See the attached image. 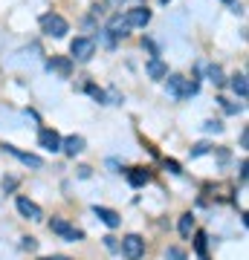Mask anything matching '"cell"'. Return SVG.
I'll list each match as a JSON object with an SVG mask.
<instances>
[{"instance_id":"obj_32","label":"cell","mask_w":249,"mask_h":260,"mask_svg":"<svg viewBox=\"0 0 249 260\" xmlns=\"http://www.w3.org/2000/svg\"><path fill=\"white\" fill-rule=\"evenodd\" d=\"M223 3H232V0H223Z\"/></svg>"},{"instance_id":"obj_12","label":"cell","mask_w":249,"mask_h":260,"mask_svg":"<svg viewBox=\"0 0 249 260\" xmlns=\"http://www.w3.org/2000/svg\"><path fill=\"white\" fill-rule=\"evenodd\" d=\"M125 20H128V26H145L148 20H151V9H145V6H136V9H128V15H125Z\"/></svg>"},{"instance_id":"obj_9","label":"cell","mask_w":249,"mask_h":260,"mask_svg":"<svg viewBox=\"0 0 249 260\" xmlns=\"http://www.w3.org/2000/svg\"><path fill=\"white\" fill-rule=\"evenodd\" d=\"M46 67H49V73H58L61 78H70V73H73V61L70 58H61V55H52Z\"/></svg>"},{"instance_id":"obj_8","label":"cell","mask_w":249,"mask_h":260,"mask_svg":"<svg viewBox=\"0 0 249 260\" xmlns=\"http://www.w3.org/2000/svg\"><path fill=\"white\" fill-rule=\"evenodd\" d=\"M18 211H20V217H26V220H41L44 217V211H41V205H35L32 200H26V197H18Z\"/></svg>"},{"instance_id":"obj_15","label":"cell","mask_w":249,"mask_h":260,"mask_svg":"<svg viewBox=\"0 0 249 260\" xmlns=\"http://www.w3.org/2000/svg\"><path fill=\"white\" fill-rule=\"evenodd\" d=\"M145 70H148V75H151V78H157V81H159V78H165V75H168V67L162 64V61H159L157 55H154V58H151V61H148V67H145Z\"/></svg>"},{"instance_id":"obj_26","label":"cell","mask_w":249,"mask_h":260,"mask_svg":"<svg viewBox=\"0 0 249 260\" xmlns=\"http://www.w3.org/2000/svg\"><path fill=\"white\" fill-rule=\"evenodd\" d=\"M203 127L209 130V133H220V130H223V124H220V121H206Z\"/></svg>"},{"instance_id":"obj_28","label":"cell","mask_w":249,"mask_h":260,"mask_svg":"<svg viewBox=\"0 0 249 260\" xmlns=\"http://www.w3.org/2000/svg\"><path fill=\"white\" fill-rule=\"evenodd\" d=\"M78 177H81V179H87V177H90V168H87V165H81V168H78Z\"/></svg>"},{"instance_id":"obj_3","label":"cell","mask_w":249,"mask_h":260,"mask_svg":"<svg viewBox=\"0 0 249 260\" xmlns=\"http://www.w3.org/2000/svg\"><path fill=\"white\" fill-rule=\"evenodd\" d=\"M122 254L128 260H139L145 254V240H142L139 234H128V237L122 240Z\"/></svg>"},{"instance_id":"obj_1","label":"cell","mask_w":249,"mask_h":260,"mask_svg":"<svg viewBox=\"0 0 249 260\" xmlns=\"http://www.w3.org/2000/svg\"><path fill=\"white\" fill-rule=\"evenodd\" d=\"M168 78V93L174 99H191L197 93V81H188L183 75H165Z\"/></svg>"},{"instance_id":"obj_18","label":"cell","mask_w":249,"mask_h":260,"mask_svg":"<svg viewBox=\"0 0 249 260\" xmlns=\"http://www.w3.org/2000/svg\"><path fill=\"white\" fill-rule=\"evenodd\" d=\"M191 229H194V217H191V214H183V217H180V234H183V237H188V234H191Z\"/></svg>"},{"instance_id":"obj_22","label":"cell","mask_w":249,"mask_h":260,"mask_svg":"<svg viewBox=\"0 0 249 260\" xmlns=\"http://www.w3.org/2000/svg\"><path fill=\"white\" fill-rule=\"evenodd\" d=\"M203 153H209V142H197L191 148V156H203Z\"/></svg>"},{"instance_id":"obj_19","label":"cell","mask_w":249,"mask_h":260,"mask_svg":"<svg viewBox=\"0 0 249 260\" xmlns=\"http://www.w3.org/2000/svg\"><path fill=\"white\" fill-rule=\"evenodd\" d=\"M87 93H90V95H93V99H96L99 104H107V93H104V90H99L96 84H87Z\"/></svg>"},{"instance_id":"obj_14","label":"cell","mask_w":249,"mask_h":260,"mask_svg":"<svg viewBox=\"0 0 249 260\" xmlns=\"http://www.w3.org/2000/svg\"><path fill=\"white\" fill-rule=\"evenodd\" d=\"M148 179H151V174H148L145 168H130V171H128V182H130L133 188L148 185Z\"/></svg>"},{"instance_id":"obj_4","label":"cell","mask_w":249,"mask_h":260,"mask_svg":"<svg viewBox=\"0 0 249 260\" xmlns=\"http://www.w3.org/2000/svg\"><path fill=\"white\" fill-rule=\"evenodd\" d=\"M49 232L61 234V237H64V240H70V243H75V240H81V237H84L81 229H73V225L67 223V220H61V217H52V223H49Z\"/></svg>"},{"instance_id":"obj_13","label":"cell","mask_w":249,"mask_h":260,"mask_svg":"<svg viewBox=\"0 0 249 260\" xmlns=\"http://www.w3.org/2000/svg\"><path fill=\"white\" fill-rule=\"evenodd\" d=\"M61 150H64L67 156H75V153H81L84 150V139L81 136H67V139L61 142Z\"/></svg>"},{"instance_id":"obj_7","label":"cell","mask_w":249,"mask_h":260,"mask_svg":"<svg viewBox=\"0 0 249 260\" xmlns=\"http://www.w3.org/2000/svg\"><path fill=\"white\" fill-rule=\"evenodd\" d=\"M38 142H41V148L49 150V153H58V150H61V136H58L56 130H49V127H41Z\"/></svg>"},{"instance_id":"obj_25","label":"cell","mask_w":249,"mask_h":260,"mask_svg":"<svg viewBox=\"0 0 249 260\" xmlns=\"http://www.w3.org/2000/svg\"><path fill=\"white\" fill-rule=\"evenodd\" d=\"M165 168L171 171V174H183V168H180V162H174V159H165Z\"/></svg>"},{"instance_id":"obj_23","label":"cell","mask_w":249,"mask_h":260,"mask_svg":"<svg viewBox=\"0 0 249 260\" xmlns=\"http://www.w3.org/2000/svg\"><path fill=\"white\" fill-rule=\"evenodd\" d=\"M18 188V179L15 177H3V191H15Z\"/></svg>"},{"instance_id":"obj_5","label":"cell","mask_w":249,"mask_h":260,"mask_svg":"<svg viewBox=\"0 0 249 260\" xmlns=\"http://www.w3.org/2000/svg\"><path fill=\"white\" fill-rule=\"evenodd\" d=\"M104 32H107V44L113 47V41H119V38H128L130 35V26H128V20L122 18V15H113Z\"/></svg>"},{"instance_id":"obj_21","label":"cell","mask_w":249,"mask_h":260,"mask_svg":"<svg viewBox=\"0 0 249 260\" xmlns=\"http://www.w3.org/2000/svg\"><path fill=\"white\" fill-rule=\"evenodd\" d=\"M217 102L223 104V110L229 113V116H235V113H240V104H232V102H226V99H217Z\"/></svg>"},{"instance_id":"obj_11","label":"cell","mask_w":249,"mask_h":260,"mask_svg":"<svg viewBox=\"0 0 249 260\" xmlns=\"http://www.w3.org/2000/svg\"><path fill=\"white\" fill-rule=\"evenodd\" d=\"M93 214H96V217H99L104 225H107V229H116V225L122 223L119 214L113 211V208H104V205H96V208H93Z\"/></svg>"},{"instance_id":"obj_10","label":"cell","mask_w":249,"mask_h":260,"mask_svg":"<svg viewBox=\"0 0 249 260\" xmlns=\"http://www.w3.org/2000/svg\"><path fill=\"white\" fill-rule=\"evenodd\" d=\"M3 150L6 153H12V156H18L23 165H29V168H41L44 162H41V156H35V153H26V150H18L15 145H3Z\"/></svg>"},{"instance_id":"obj_33","label":"cell","mask_w":249,"mask_h":260,"mask_svg":"<svg viewBox=\"0 0 249 260\" xmlns=\"http://www.w3.org/2000/svg\"><path fill=\"white\" fill-rule=\"evenodd\" d=\"M162 3H168V0H162Z\"/></svg>"},{"instance_id":"obj_2","label":"cell","mask_w":249,"mask_h":260,"mask_svg":"<svg viewBox=\"0 0 249 260\" xmlns=\"http://www.w3.org/2000/svg\"><path fill=\"white\" fill-rule=\"evenodd\" d=\"M41 29H44V35H49V38H64L67 32H70L67 20L61 18V15H56V12H46L44 18H41Z\"/></svg>"},{"instance_id":"obj_29","label":"cell","mask_w":249,"mask_h":260,"mask_svg":"<svg viewBox=\"0 0 249 260\" xmlns=\"http://www.w3.org/2000/svg\"><path fill=\"white\" fill-rule=\"evenodd\" d=\"M145 49L151 52V55H157V47H154V41H145Z\"/></svg>"},{"instance_id":"obj_30","label":"cell","mask_w":249,"mask_h":260,"mask_svg":"<svg viewBox=\"0 0 249 260\" xmlns=\"http://www.w3.org/2000/svg\"><path fill=\"white\" fill-rule=\"evenodd\" d=\"M246 145H249V133L243 130V133H240V148H246Z\"/></svg>"},{"instance_id":"obj_31","label":"cell","mask_w":249,"mask_h":260,"mask_svg":"<svg viewBox=\"0 0 249 260\" xmlns=\"http://www.w3.org/2000/svg\"><path fill=\"white\" fill-rule=\"evenodd\" d=\"M44 260H70V257H64V254H49V257H44Z\"/></svg>"},{"instance_id":"obj_24","label":"cell","mask_w":249,"mask_h":260,"mask_svg":"<svg viewBox=\"0 0 249 260\" xmlns=\"http://www.w3.org/2000/svg\"><path fill=\"white\" fill-rule=\"evenodd\" d=\"M20 246H23L26 251H35L38 249V240H35V237H23V243H20Z\"/></svg>"},{"instance_id":"obj_27","label":"cell","mask_w":249,"mask_h":260,"mask_svg":"<svg viewBox=\"0 0 249 260\" xmlns=\"http://www.w3.org/2000/svg\"><path fill=\"white\" fill-rule=\"evenodd\" d=\"M104 246H107L110 251H116V249H119V246H116V237H104Z\"/></svg>"},{"instance_id":"obj_16","label":"cell","mask_w":249,"mask_h":260,"mask_svg":"<svg viewBox=\"0 0 249 260\" xmlns=\"http://www.w3.org/2000/svg\"><path fill=\"white\" fill-rule=\"evenodd\" d=\"M232 90H235V95H240V99H246L249 93V84H246V75L240 73V75H232Z\"/></svg>"},{"instance_id":"obj_6","label":"cell","mask_w":249,"mask_h":260,"mask_svg":"<svg viewBox=\"0 0 249 260\" xmlns=\"http://www.w3.org/2000/svg\"><path fill=\"white\" fill-rule=\"evenodd\" d=\"M93 52H96V44H93V38H75L73 44H70V55L78 58V61H90Z\"/></svg>"},{"instance_id":"obj_17","label":"cell","mask_w":249,"mask_h":260,"mask_svg":"<svg viewBox=\"0 0 249 260\" xmlns=\"http://www.w3.org/2000/svg\"><path fill=\"white\" fill-rule=\"evenodd\" d=\"M206 75H209V81L212 84H223V70L217 64H209L206 67Z\"/></svg>"},{"instance_id":"obj_20","label":"cell","mask_w":249,"mask_h":260,"mask_svg":"<svg viewBox=\"0 0 249 260\" xmlns=\"http://www.w3.org/2000/svg\"><path fill=\"white\" fill-rule=\"evenodd\" d=\"M165 257H168V260H188V257H185V251L177 249V246H171V249L165 251Z\"/></svg>"}]
</instances>
